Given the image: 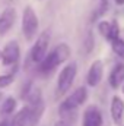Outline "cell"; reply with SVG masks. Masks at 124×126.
Wrapping results in <instances>:
<instances>
[{
    "mask_svg": "<svg viewBox=\"0 0 124 126\" xmlns=\"http://www.w3.org/2000/svg\"><path fill=\"white\" fill-rule=\"evenodd\" d=\"M88 100V90L86 87H79L76 88L72 94L69 95L66 100H63L60 103V107H59V114L60 117L73 123L76 120V116H77V109L85 104Z\"/></svg>",
    "mask_w": 124,
    "mask_h": 126,
    "instance_id": "cell-1",
    "label": "cell"
},
{
    "mask_svg": "<svg viewBox=\"0 0 124 126\" xmlns=\"http://www.w3.org/2000/svg\"><path fill=\"white\" fill-rule=\"evenodd\" d=\"M16 22V9L9 6L0 15V35H4L12 30L13 24Z\"/></svg>",
    "mask_w": 124,
    "mask_h": 126,
    "instance_id": "cell-9",
    "label": "cell"
},
{
    "mask_svg": "<svg viewBox=\"0 0 124 126\" xmlns=\"http://www.w3.org/2000/svg\"><path fill=\"white\" fill-rule=\"evenodd\" d=\"M13 81H15V73H4V75H0V90L9 87Z\"/></svg>",
    "mask_w": 124,
    "mask_h": 126,
    "instance_id": "cell-18",
    "label": "cell"
},
{
    "mask_svg": "<svg viewBox=\"0 0 124 126\" xmlns=\"http://www.w3.org/2000/svg\"><path fill=\"white\" fill-rule=\"evenodd\" d=\"M121 91L124 93V82H123V85H121Z\"/></svg>",
    "mask_w": 124,
    "mask_h": 126,
    "instance_id": "cell-26",
    "label": "cell"
},
{
    "mask_svg": "<svg viewBox=\"0 0 124 126\" xmlns=\"http://www.w3.org/2000/svg\"><path fill=\"white\" fill-rule=\"evenodd\" d=\"M102 76H104V62L102 60H95L91 64L89 70H88V75H86V84L89 87H98L102 81Z\"/></svg>",
    "mask_w": 124,
    "mask_h": 126,
    "instance_id": "cell-7",
    "label": "cell"
},
{
    "mask_svg": "<svg viewBox=\"0 0 124 126\" xmlns=\"http://www.w3.org/2000/svg\"><path fill=\"white\" fill-rule=\"evenodd\" d=\"M76 75H77V64H76V62L67 63L60 70V73L57 76V87H56V97L57 98L63 97L72 88Z\"/></svg>",
    "mask_w": 124,
    "mask_h": 126,
    "instance_id": "cell-3",
    "label": "cell"
},
{
    "mask_svg": "<svg viewBox=\"0 0 124 126\" xmlns=\"http://www.w3.org/2000/svg\"><path fill=\"white\" fill-rule=\"evenodd\" d=\"M16 106H18L16 98H13V97H7V98H4L3 103H1V107H0V114H3V116L13 114L15 110H16Z\"/></svg>",
    "mask_w": 124,
    "mask_h": 126,
    "instance_id": "cell-14",
    "label": "cell"
},
{
    "mask_svg": "<svg viewBox=\"0 0 124 126\" xmlns=\"http://www.w3.org/2000/svg\"><path fill=\"white\" fill-rule=\"evenodd\" d=\"M102 123H104V119H102L101 110L95 104L88 106L85 113H83L82 126H102Z\"/></svg>",
    "mask_w": 124,
    "mask_h": 126,
    "instance_id": "cell-8",
    "label": "cell"
},
{
    "mask_svg": "<svg viewBox=\"0 0 124 126\" xmlns=\"http://www.w3.org/2000/svg\"><path fill=\"white\" fill-rule=\"evenodd\" d=\"M0 59L4 66H18L21 59V47L16 40H10L4 44L3 50L0 51Z\"/></svg>",
    "mask_w": 124,
    "mask_h": 126,
    "instance_id": "cell-6",
    "label": "cell"
},
{
    "mask_svg": "<svg viewBox=\"0 0 124 126\" xmlns=\"http://www.w3.org/2000/svg\"><path fill=\"white\" fill-rule=\"evenodd\" d=\"M50 38H51V34H50L48 30H45V31H42L38 35L37 41L34 43V46H32V48H31V53H29V59H31L35 64L41 62V60L45 57V54L48 53Z\"/></svg>",
    "mask_w": 124,
    "mask_h": 126,
    "instance_id": "cell-5",
    "label": "cell"
},
{
    "mask_svg": "<svg viewBox=\"0 0 124 126\" xmlns=\"http://www.w3.org/2000/svg\"><path fill=\"white\" fill-rule=\"evenodd\" d=\"M115 1V4H118V6H123L124 4V0H114Z\"/></svg>",
    "mask_w": 124,
    "mask_h": 126,
    "instance_id": "cell-24",
    "label": "cell"
},
{
    "mask_svg": "<svg viewBox=\"0 0 124 126\" xmlns=\"http://www.w3.org/2000/svg\"><path fill=\"white\" fill-rule=\"evenodd\" d=\"M32 87H34V84H32L31 79H29V81H26V82L22 85V90H21V98H22V100H25V98H26V95H28V93L31 91Z\"/></svg>",
    "mask_w": 124,
    "mask_h": 126,
    "instance_id": "cell-21",
    "label": "cell"
},
{
    "mask_svg": "<svg viewBox=\"0 0 124 126\" xmlns=\"http://www.w3.org/2000/svg\"><path fill=\"white\" fill-rule=\"evenodd\" d=\"M93 47H95V35H93L92 31H88L86 34V38H85V41H83V48H85V53H91L93 50Z\"/></svg>",
    "mask_w": 124,
    "mask_h": 126,
    "instance_id": "cell-16",
    "label": "cell"
},
{
    "mask_svg": "<svg viewBox=\"0 0 124 126\" xmlns=\"http://www.w3.org/2000/svg\"><path fill=\"white\" fill-rule=\"evenodd\" d=\"M117 37H120V25L117 21H111V28H110V34H108L107 41H111Z\"/></svg>",
    "mask_w": 124,
    "mask_h": 126,
    "instance_id": "cell-19",
    "label": "cell"
},
{
    "mask_svg": "<svg viewBox=\"0 0 124 126\" xmlns=\"http://www.w3.org/2000/svg\"><path fill=\"white\" fill-rule=\"evenodd\" d=\"M29 120V106L26 104L25 107H22L19 111L15 113L13 119L10 120V126H26Z\"/></svg>",
    "mask_w": 124,
    "mask_h": 126,
    "instance_id": "cell-13",
    "label": "cell"
},
{
    "mask_svg": "<svg viewBox=\"0 0 124 126\" xmlns=\"http://www.w3.org/2000/svg\"><path fill=\"white\" fill-rule=\"evenodd\" d=\"M111 117L112 120L120 125L123 122V117H124V100L118 95H114L111 98Z\"/></svg>",
    "mask_w": 124,
    "mask_h": 126,
    "instance_id": "cell-11",
    "label": "cell"
},
{
    "mask_svg": "<svg viewBox=\"0 0 124 126\" xmlns=\"http://www.w3.org/2000/svg\"><path fill=\"white\" fill-rule=\"evenodd\" d=\"M110 28H111V22H110V21H101V22L98 24V32H99L104 38H108Z\"/></svg>",
    "mask_w": 124,
    "mask_h": 126,
    "instance_id": "cell-20",
    "label": "cell"
},
{
    "mask_svg": "<svg viewBox=\"0 0 124 126\" xmlns=\"http://www.w3.org/2000/svg\"><path fill=\"white\" fill-rule=\"evenodd\" d=\"M110 43H111V50L114 51V54H117L118 57L124 59V40L123 38L117 37V38L111 40Z\"/></svg>",
    "mask_w": 124,
    "mask_h": 126,
    "instance_id": "cell-15",
    "label": "cell"
},
{
    "mask_svg": "<svg viewBox=\"0 0 124 126\" xmlns=\"http://www.w3.org/2000/svg\"><path fill=\"white\" fill-rule=\"evenodd\" d=\"M70 57V47L66 43H60L56 46V48L50 53L45 54V57L39 63H37L38 66V72L41 75H48L53 73L62 63L67 62Z\"/></svg>",
    "mask_w": 124,
    "mask_h": 126,
    "instance_id": "cell-2",
    "label": "cell"
},
{
    "mask_svg": "<svg viewBox=\"0 0 124 126\" xmlns=\"http://www.w3.org/2000/svg\"><path fill=\"white\" fill-rule=\"evenodd\" d=\"M108 82H110V87L112 90H118L124 82V63H117L112 70L110 72V76H108Z\"/></svg>",
    "mask_w": 124,
    "mask_h": 126,
    "instance_id": "cell-10",
    "label": "cell"
},
{
    "mask_svg": "<svg viewBox=\"0 0 124 126\" xmlns=\"http://www.w3.org/2000/svg\"><path fill=\"white\" fill-rule=\"evenodd\" d=\"M38 27H39V21L37 12L32 9V6H26L22 15V34L26 41H32L37 37Z\"/></svg>",
    "mask_w": 124,
    "mask_h": 126,
    "instance_id": "cell-4",
    "label": "cell"
},
{
    "mask_svg": "<svg viewBox=\"0 0 124 126\" xmlns=\"http://www.w3.org/2000/svg\"><path fill=\"white\" fill-rule=\"evenodd\" d=\"M45 111V103L44 100L34 104V106H29V120H28V125L29 126H37L38 122L41 120L42 114Z\"/></svg>",
    "mask_w": 124,
    "mask_h": 126,
    "instance_id": "cell-12",
    "label": "cell"
},
{
    "mask_svg": "<svg viewBox=\"0 0 124 126\" xmlns=\"http://www.w3.org/2000/svg\"><path fill=\"white\" fill-rule=\"evenodd\" d=\"M0 126H10V120H9V119H3V120L0 122Z\"/></svg>",
    "mask_w": 124,
    "mask_h": 126,
    "instance_id": "cell-23",
    "label": "cell"
},
{
    "mask_svg": "<svg viewBox=\"0 0 124 126\" xmlns=\"http://www.w3.org/2000/svg\"><path fill=\"white\" fill-rule=\"evenodd\" d=\"M54 126H72V123L67 122V120H64V119H60L59 122H56V125Z\"/></svg>",
    "mask_w": 124,
    "mask_h": 126,
    "instance_id": "cell-22",
    "label": "cell"
},
{
    "mask_svg": "<svg viewBox=\"0 0 124 126\" xmlns=\"http://www.w3.org/2000/svg\"><path fill=\"white\" fill-rule=\"evenodd\" d=\"M1 98H3V93H0V103H1Z\"/></svg>",
    "mask_w": 124,
    "mask_h": 126,
    "instance_id": "cell-25",
    "label": "cell"
},
{
    "mask_svg": "<svg viewBox=\"0 0 124 126\" xmlns=\"http://www.w3.org/2000/svg\"><path fill=\"white\" fill-rule=\"evenodd\" d=\"M118 126H124V125H121V123H120V125H118Z\"/></svg>",
    "mask_w": 124,
    "mask_h": 126,
    "instance_id": "cell-27",
    "label": "cell"
},
{
    "mask_svg": "<svg viewBox=\"0 0 124 126\" xmlns=\"http://www.w3.org/2000/svg\"><path fill=\"white\" fill-rule=\"evenodd\" d=\"M108 1H110V0H99V6H98V9L93 12L92 21H96L99 16H104V15L107 13V10H108Z\"/></svg>",
    "mask_w": 124,
    "mask_h": 126,
    "instance_id": "cell-17",
    "label": "cell"
}]
</instances>
